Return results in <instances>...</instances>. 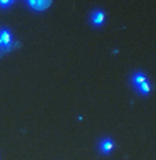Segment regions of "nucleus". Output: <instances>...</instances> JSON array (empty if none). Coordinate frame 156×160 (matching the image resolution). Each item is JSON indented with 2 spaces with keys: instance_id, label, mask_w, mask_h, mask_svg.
Here are the masks:
<instances>
[{
  "instance_id": "1",
  "label": "nucleus",
  "mask_w": 156,
  "mask_h": 160,
  "mask_svg": "<svg viewBox=\"0 0 156 160\" xmlns=\"http://www.w3.org/2000/svg\"><path fill=\"white\" fill-rule=\"evenodd\" d=\"M0 41H2V45H3L2 51H10L13 48L14 38L8 29H0Z\"/></svg>"
},
{
  "instance_id": "2",
  "label": "nucleus",
  "mask_w": 156,
  "mask_h": 160,
  "mask_svg": "<svg viewBox=\"0 0 156 160\" xmlns=\"http://www.w3.org/2000/svg\"><path fill=\"white\" fill-rule=\"evenodd\" d=\"M97 147H99L100 153L110 155L112 152V149H114V147H115V144H114V141H112L110 137H104V138H101V140L99 141V145H97Z\"/></svg>"
},
{
  "instance_id": "3",
  "label": "nucleus",
  "mask_w": 156,
  "mask_h": 160,
  "mask_svg": "<svg viewBox=\"0 0 156 160\" xmlns=\"http://www.w3.org/2000/svg\"><path fill=\"white\" fill-rule=\"evenodd\" d=\"M104 19H106V15H104V12L101 10H95L90 14V22L96 28H100L104 23Z\"/></svg>"
},
{
  "instance_id": "4",
  "label": "nucleus",
  "mask_w": 156,
  "mask_h": 160,
  "mask_svg": "<svg viewBox=\"0 0 156 160\" xmlns=\"http://www.w3.org/2000/svg\"><path fill=\"white\" fill-rule=\"evenodd\" d=\"M28 4L36 11H43L51 4V0H28Z\"/></svg>"
},
{
  "instance_id": "5",
  "label": "nucleus",
  "mask_w": 156,
  "mask_h": 160,
  "mask_svg": "<svg viewBox=\"0 0 156 160\" xmlns=\"http://www.w3.org/2000/svg\"><path fill=\"white\" fill-rule=\"evenodd\" d=\"M130 81H132V83H133L134 86H138L143 82L147 81V75H145L143 71H136V72H133V74H132V78H130Z\"/></svg>"
},
{
  "instance_id": "6",
  "label": "nucleus",
  "mask_w": 156,
  "mask_h": 160,
  "mask_svg": "<svg viewBox=\"0 0 156 160\" xmlns=\"http://www.w3.org/2000/svg\"><path fill=\"white\" fill-rule=\"evenodd\" d=\"M136 90H137V92H138L140 94H143V96H147V94H149V92L152 90V85H151V82L147 79V81L143 82L141 85L136 86Z\"/></svg>"
},
{
  "instance_id": "7",
  "label": "nucleus",
  "mask_w": 156,
  "mask_h": 160,
  "mask_svg": "<svg viewBox=\"0 0 156 160\" xmlns=\"http://www.w3.org/2000/svg\"><path fill=\"white\" fill-rule=\"evenodd\" d=\"M15 0H0V8H8L11 4H14Z\"/></svg>"
},
{
  "instance_id": "8",
  "label": "nucleus",
  "mask_w": 156,
  "mask_h": 160,
  "mask_svg": "<svg viewBox=\"0 0 156 160\" xmlns=\"http://www.w3.org/2000/svg\"><path fill=\"white\" fill-rule=\"evenodd\" d=\"M0 49H3V45H2V41H0Z\"/></svg>"
}]
</instances>
